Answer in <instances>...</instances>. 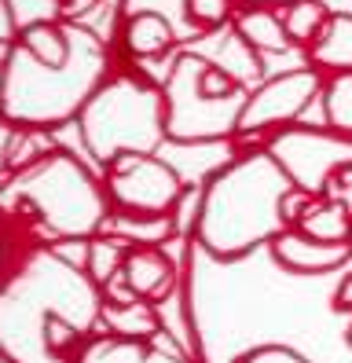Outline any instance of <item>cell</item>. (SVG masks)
I'll use <instances>...</instances> for the list:
<instances>
[{"instance_id": "obj_1", "label": "cell", "mask_w": 352, "mask_h": 363, "mask_svg": "<svg viewBox=\"0 0 352 363\" xmlns=\"http://www.w3.org/2000/svg\"><path fill=\"white\" fill-rule=\"evenodd\" d=\"M198 62L202 55H180L169 67L165 81V129L176 140H209V136H224L238 129V118L246 111V92L216 99L198 84Z\"/></svg>"}, {"instance_id": "obj_2", "label": "cell", "mask_w": 352, "mask_h": 363, "mask_svg": "<svg viewBox=\"0 0 352 363\" xmlns=\"http://www.w3.org/2000/svg\"><path fill=\"white\" fill-rule=\"evenodd\" d=\"M323 74L316 67H304V70H286L272 81H264L257 96L246 99V111L238 118V133H260V129H272V125H286L301 118V111L316 96H323Z\"/></svg>"}, {"instance_id": "obj_3", "label": "cell", "mask_w": 352, "mask_h": 363, "mask_svg": "<svg viewBox=\"0 0 352 363\" xmlns=\"http://www.w3.org/2000/svg\"><path fill=\"white\" fill-rule=\"evenodd\" d=\"M272 253L279 257V264H286L297 275H323L352 261V242H323V239H312V235L290 228V231L275 235Z\"/></svg>"}, {"instance_id": "obj_4", "label": "cell", "mask_w": 352, "mask_h": 363, "mask_svg": "<svg viewBox=\"0 0 352 363\" xmlns=\"http://www.w3.org/2000/svg\"><path fill=\"white\" fill-rule=\"evenodd\" d=\"M125 26H121V45L128 55L136 59H158L176 45V26L162 11H132L121 15Z\"/></svg>"}, {"instance_id": "obj_5", "label": "cell", "mask_w": 352, "mask_h": 363, "mask_svg": "<svg viewBox=\"0 0 352 363\" xmlns=\"http://www.w3.org/2000/svg\"><path fill=\"white\" fill-rule=\"evenodd\" d=\"M15 45L26 52L33 62H40V67H48V70H62L66 62L74 59L70 26L55 23V18H48V23H30V26H22Z\"/></svg>"}, {"instance_id": "obj_6", "label": "cell", "mask_w": 352, "mask_h": 363, "mask_svg": "<svg viewBox=\"0 0 352 363\" xmlns=\"http://www.w3.org/2000/svg\"><path fill=\"white\" fill-rule=\"evenodd\" d=\"M235 37H242V45L253 48L257 55L260 52H290L294 40L286 37V26H282V15L264 8V4H253V8H242L235 11V23H231Z\"/></svg>"}, {"instance_id": "obj_7", "label": "cell", "mask_w": 352, "mask_h": 363, "mask_svg": "<svg viewBox=\"0 0 352 363\" xmlns=\"http://www.w3.org/2000/svg\"><path fill=\"white\" fill-rule=\"evenodd\" d=\"M308 59L319 74H352V15L334 11L323 33L316 37V45L308 48Z\"/></svg>"}, {"instance_id": "obj_8", "label": "cell", "mask_w": 352, "mask_h": 363, "mask_svg": "<svg viewBox=\"0 0 352 363\" xmlns=\"http://www.w3.org/2000/svg\"><path fill=\"white\" fill-rule=\"evenodd\" d=\"M297 231L323 242H352V209L334 199H319L308 209V217L297 224Z\"/></svg>"}, {"instance_id": "obj_9", "label": "cell", "mask_w": 352, "mask_h": 363, "mask_svg": "<svg viewBox=\"0 0 352 363\" xmlns=\"http://www.w3.org/2000/svg\"><path fill=\"white\" fill-rule=\"evenodd\" d=\"M125 279L136 297H162L169 290V261L158 250H132L125 261Z\"/></svg>"}, {"instance_id": "obj_10", "label": "cell", "mask_w": 352, "mask_h": 363, "mask_svg": "<svg viewBox=\"0 0 352 363\" xmlns=\"http://www.w3.org/2000/svg\"><path fill=\"white\" fill-rule=\"evenodd\" d=\"M282 26H286V37L294 40V45H304L312 48L316 37L323 33V26L330 23V11L323 0H290V4H282Z\"/></svg>"}, {"instance_id": "obj_11", "label": "cell", "mask_w": 352, "mask_h": 363, "mask_svg": "<svg viewBox=\"0 0 352 363\" xmlns=\"http://www.w3.org/2000/svg\"><path fill=\"white\" fill-rule=\"evenodd\" d=\"M323 129L352 140V74H334L323 84Z\"/></svg>"}, {"instance_id": "obj_12", "label": "cell", "mask_w": 352, "mask_h": 363, "mask_svg": "<svg viewBox=\"0 0 352 363\" xmlns=\"http://www.w3.org/2000/svg\"><path fill=\"white\" fill-rule=\"evenodd\" d=\"M184 15L198 37L216 33L231 18V0H184Z\"/></svg>"}, {"instance_id": "obj_13", "label": "cell", "mask_w": 352, "mask_h": 363, "mask_svg": "<svg viewBox=\"0 0 352 363\" xmlns=\"http://www.w3.org/2000/svg\"><path fill=\"white\" fill-rule=\"evenodd\" d=\"M106 319L128 337H143L154 330V312L143 301H128V305H106Z\"/></svg>"}, {"instance_id": "obj_14", "label": "cell", "mask_w": 352, "mask_h": 363, "mask_svg": "<svg viewBox=\"0 0 352 363\" xmlns=\"http://www.w3.org/2000/svg\"><path fill=\"white\" fill-rule=\"evenodd\" d=\"M128 242H118V239H103V242H92V257H88V264H92V279L96 283H106L110 275H114L125 261H128Z\"/></svg>"}, {"instance_id": "obj_15", "label": "cell", "mask_w": 352, "mask_h": 363, "mask_svg": "<svg viewBox=\"0 0 352 363\" xmlns=\"http://www.w3.org/2000/svg\"><path fill=\"white\" fill-rule=\"evenodd\" d=\"M316 202H319V195H312V191L290 187V191H286V195L279 199V220L290 224V228H297V224L308 217V209H312Z\"/></svg>"}, {"instance_id": "obj_16", "label": "cell", "mask_w": 352, "mask_h": 363, "mask_svg": "<svg viewBox=\"0 0 352 363\" xmlns=\"http://www.w3.org/2000/svg\"><path fill=\"white\" fill-rule=\"evenodd\" d=\"M323 199H334V202H345L352 209V162H341L334 173L326 177V187H323Z\"/></svg>"}, {"instance_id": "obj_17", "label": "cell", "mask_w": 352, "mask_h": 363, "mask_svg": "<svg viewBox=\"0 0 352 363\" xmlns=\"http://www.w3.org/2000/svg\"><path fill=\"white\" fill-rule=\"evenodd\" d=\"M99 4V0H59V8H55V23H77V18L84 15V11H92Z\"/></svg>"}, {"instance_id": "obj_18", "label": "cell", "mask_w": 352, "mask_h": 363, "mask_svg": "<svg viewBox=\"0 0 352 363\" xmlns=\"http://www.w3.org/2000/svg\"><path fill=\"white\" fill-rule=\"evenodd\" d=\"M55 257L59 261H70V264H84L88 257H92V242H81V239L62 242V246H55Z\"/></svg>"}, {"instance_id": "obj_19", "label": "cell", "mask_w": 352, "mask_h": 363, "mask_svg": "<svg viewBox=\"0 0 352 363\" xmlns=\"http://www.w3.org/2000/svg\"><path fill=\"white\" fill-rule=\"evenodd\" d=\"M334 308H338V312H352V272L341 279V286H338V294H334Z\"/></svg>"}, {"instance_id": "obj_20", "label": "cell", "mask_w": 352, "mask_h": 363, "mask_svg": "<svg viewBox=\"0 0 352 363\" xmlns=\"http://www.w3.org/2000/svg\"><path fill=\"white\" fill-rule=\"evenodd\" d=\"M11 33H15L11 8H8V0H0V40H11Z\"/></svg>"}, {"instance_id": "obj_21", "label": "cell", "mask_w": 352, "mask_h": 363, "mask_svg": "<svg viewBox=\"0 0 352 363\" xmlns=\"http://www.w3.org/2000/svg\"><path fill=\"white\" fill-rule=\"evenodd\" d=\"M15 140V129H8V125H0V162H4V155H8V143Z\"/></svg>"}, {"instance_id": "obj_22", "label": "cell", "mask_w": 352, "mask_h": 363, "mask_svg": "<svg viewBox=\"0 0 352 363\" xmlns=\"http://www.w3.org/2000/svg\"><path fill=\"white\" fill-rule=\"evenodd\" d=\"M15 55V40H0V67H8Z\"/></svg>"}, {"instance_id": "obj_23", "label": "cell", "mask_w": 352, "mask_h": 363, "mask_svg": "<svg viewBox=\"0 0 352 363\" xmlns=\"http://www.w3.org/2000/svg\"><path fill=\"white\" fill-rule=\"evenodd\" d=\"M250 4H264V8H268V4H290V0H250Z\"/></svg>"}, {"instance_id": "obj_24", "label": "cell", "mask_w": 352, "mask_h": 363, "mask_svg": "<svg viewBox=\"0 0 352 363\" xmlns=\"http://www.w3.org/2000/svg\"><path fill=\"white\" fill-rule=\"evenodd\" d=\"M345 345L352 349V319H348V327H345Z\"/></svg>"}, {"instance_id": "obj_25", "label": "cell", "mask_w": 352, "mask_h": 363, "mask_svg": "<svg viewBox=\"0 0 352 363\" xmlns=\"http://www.w3.org/2000/svg\"><path fill=\"white\" fill-rule=\"evenodd\" d=\"M0 92H4V70H0Z\"/></svg>"}]
</instances>
